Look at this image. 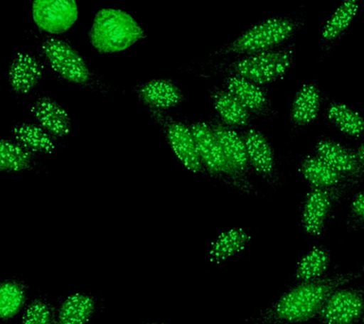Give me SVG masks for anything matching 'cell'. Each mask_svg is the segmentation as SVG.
I'll return each instance as SVG.
<instances>
[{"label":"cell","instance_id":"obj_1","mask_svg":"<svg viewBox=\"0 0 364 324\" xmlns=\"http://www.w3.org/2000/svg\"><path fill=\"white\" fill-rule=\"evenodd\" d=\"M361 277L360 272L336 273L300 281L258 318L260 324L303 323L317 317L321 307L335 290Z\"/></svg>","mask_w":364,"mask_h":324},{"label":"cell","instance_id":"obj_2","mask_svg":"<svg viewBox=\"0 0 364 324\" xmlns=\"http://www.w3.org/2000/svg\"><path fill=\"white\" fill-rule=\"evenodd\" d=\"M295 50V44L283 45L263 53L204 63L198 68H191L190 70L204 78L232 75L267 85L283 79L289 73L294 61Z\"/></svg>","mask_w":364,"mask_h":324},{"label":"cell","instance_id":"obj_3","mask_svg":"<svg viewBox=\"0 0 364 324\" xmlns=\"http://www.w3.org/2000/svg\"><path fill=\"white\" fill-rule=\"evenodd\" d=\"M304 25V19L299 16H284L264 19L243 31L229 44L213 51L210 57L247 55L273 50L286 44Z\"/></svg>","mask_w":364,"mask_h":324},{"label":"cell","instance_id":"obj_4","mask_svg":"<svg viewBox=\"0 0 364 324\" xmlns=\"http://www.w3.org/2000/svg\"><path fill=\"white\" fill-rule=\"evenodd\" d=\"M190 127L195 136L202 164L208 175L236 192L252 196L259 195V190L252 178L244 175L233 166L208 122H193Z\"/></svg>","mask_w":364,"mask_h":324},{"label":"cell","instance_id":"obj_5","mask_svg":"<svg viewBox=\"0 0 364 324\" xmlns=\"http://www.w3.org/2000/svg\"><path fill=\"white\" fill-rule=\"evenodd\" d=\"M144 38L145 33L139 22L119 9L97 11L90 31L91 45L100 53H119Z\"/></svg>","mask_w":364,"mask_h":324},{"label":"cell","instance_id":"obj_6","mask_svg":"<svg viewBox=\"0 0 364 324\" xmlns=\"http://www.w3.org/2000/svg\"><path fill=\"white\" fill-rule=\"evenodd\" d=\"M39 44L43 57L63 80L70 84L90 87L98 82V78L81 54L70 42L50 34L28 31Z\"/></svg>","mask_w":364,"mask_h":324},{"label":"cell","instance_id":"obj_7","mask_svg":"<svg viewBox=\"0 0 364 324\" xmlns=\"http://www.w3.org/2000/svg\"><path fill=\"white\" fill-rule=\"evenodd\" d=\"M355 190L353 188L310 187L301 207L304 232L312 237H321L338 207Z\"/></svg>","mask_w":364,"mask_h":324},{"label":"cell","instance_id":"obj_8","mask_svg":"<svg viewBox=\"0 0 364 324\" xmlns=\"http://www.w3.org/2000/svg\"><path fill=\"white\" fill-rule=\"evenodd\" d=\"M151 118L164 134L173 155L190 172L206 173L190 124L173 119L166 111L149 109Z\"/></svg>","mask_w":364,"mask_h":324},{"label":"cell","instance_id":"obj_9","mask_svg":"<svg viewBox=\"0 0 364 324\" xmlns=\"http://www.w3.org/2000/svg\"><path fill=\"white\" fill-rule=\"evenodd\" d=\"M241 134L252 173L260 176L272 189H279L283 185L284 175L269 139L255 127L247 128Z\"/></svg>","mask_w":364,"mask_h":324},{"label":"cell","instance_id":"obj_10","mask_svg":"<svg viewBox=\"0 0 364 324\" xmlns=\"http://www.w3.org/2000/svg\"><path fill=\"white\" fill-rule=\"evenodd\" d=\"M364 317V288L341 286L327 298L317 318L323 324H355Z\"/></svg>","mask_w":364,"mask_h":324},{"label":"cell","instance_id":"obj_11","mask_svg":"<svg viewBox=\"0 0 364 324\" xmlns=\"http://www.w3.org/2000/svg\"><path fill=\"white\" fill-rule=\"evenodd\" d=\"M31 14L40 31L59 36L73 27L79 11L76 0H33Z\"/></svg>","mask_w":364,"mask_h":324},{"label":"cell","instance_id":"obj_12","mask_svg":"<svg viewBox=\"0 0 364 324\" xmlns=\"http://www.w3.org/2000/svg\"><path fill=\"white\" fill-rule=\"evenodd\" d=\"M221 87L235 96L253 117L272 119L277 116L266 85L230 75L224 77Z\"/></svg>","mask_w":364,"mask_h":324},{"label":"cell","instance_id":"obj_13","mask_svg":"<svg viewBox=\"0 0 364 324\" xmlns=\"http://www.w3.org/2000/svg\"><path fill=\"white\" fill-rule=\"evenodd\" d=\"M314 153L343 176L361 185L364 183V167L355 155L354 148L323 136L316 142Z\"/></svg>","mask_w":364,"mask_h":324},{"label":"cell","instance_id":"obj_14","mask_svg":"<svg viewBox=\"0 0 364 324\" xmlns=\"http://www.w3.org/2000/svg\"><path fill=\"white\" fill-rule=\"evenodd\" d=\"M139 101L149 109L167 111L185 101L183 91L171 79H152L135 88Z\"/></svg>","mask_w":364,"mask_h":324},{"label":"cell","instance_id":"obj_15","mask_svg":"<svg viewBox=\"0 0 364 324\" xmlns=\"http://www.w3.org/2000/svg\"><path fill=\"white\" fill-rule=\"evenodd\" d=\"M299 171L310 187L329 188V189H335V188L358 189L361 186L358 182L338 172L327 162L316 155L304 156L300 162Z\"/></svg>","mask_w":364,"mask_h":324},{"label":"cell","instance_id":"obj_16","mask_svg":"<svg viewBox=\"0 0 364 324\" xmlns=\"http://www.w3.org/2000/svg\"><path fill=\"white\" fill-rule=\"evenodd\" d=\"M323 94L315 82H306L297 91L290 107L289 122L295 130L304 129L317 119Z\"/></svg>","mask_w":364,"mask_h":324},{"label":"cell","instance_id":"obj_17","mask_svg":"<svg viewBox=\"0 0 364 324\" xmlns=\"http://www.w3.org/2000/svg\"><path fill=\"white\" fill-rule=\"evenodd\" d=\"M31 113L37 124L54 138L61 139L70 135V117L64 107L51 97L44 95L37 98L31 108Z\"/></svg>","mask_w":364,"mask_h":324},{"label":"cell","instance_id":"obj_18","mask_svg":"<svg viewBox=\"0 0 364 324\" xmlns=\"http://www.w3.org/2000/svg\"><path fill=\"white\" fill-rule=\"evenodd\" d=\"M207 122L212 128L219 144L232 161L233 166L244 175L252 178V171L250 169L246 144L242 134L238 133L235 128L223 124L215 113L210 116Z\"/></svg>","mask_w":364,"mask_h":324},{"label":"cell","instance_id":"obj_19","mask_svg":"<svg viewBox=\"0 0 364 324\" xmlns=\"http://www.w3.org/2000/svg\"><path fill=\"white\" fill-rule=\"evenodd\" d=\"M44 65L36 56L26 53L16 54L9 67V84L14 93L26 95L38 85Z\"/></svg>","mask_w":364,"mask_h":324},{"label":"cell","instance_id":"obj_20","mask_svg":"<svg viewBox=\"0 0 364 324\" xmlns=\"http://www.w3.org/2000/svg\"><path fill=\"white\" fill-rule=\"evenodd\" d=\"M210 98L212 101L215 114L223 124L235 129H247L250 127L253 117L243 107V104L225 90L224 87L215 85L210 88Z\"/></svg>","mask_w":364,"mask_h":324},{"label":"cell","instance_id":"obj_21","mask_svg":"<svg viewBox=\"0 0 364 324\" xmlns=\"http://www.w3.org/2000/svg\"><path fill=\"white\" fill-rule=\"evenodd\" d=\"M324 118L327 124L343 135L352 139H364V118L348 105L337 101L330 102Z\"/></svg>","mask_w":364,"mask_h":324},{"label":"cell","instance_id":"obj_22","mask_svg":"<svg viewBox=\"0 0 364 324\" xmlns=\"http://www.w3.org/2000/svg\"><path fill=\"white\" fill-rule=\"evenodd\" d=\"M14 141L34 155H50L56 149V138L39 124L21 122L11 129Z\"/></svg>","mask_w":364,"mask_h":324},{"label":"cell","instance_id":"obj_23","mask_svg":"<svg viewBox=\"0 0 364 324\" xmlns=\"http://www.w3.org/2000/svg\"><path fill=\"white\" fill-rule=\"evenodd\" d=\"M358 8V0H343L326 20L321 33V48L324 53H326L329 45L334 44L346 33L357 16Z\"/></svg>","mask_w":364,"mask_h":324},{"label":"cell","instance_id":"obj_24","mask_svg":"<svg viewBox=\"0 0 364 324\" xmlns=\"http://www.w3.org/2000/svg\"><path fill=\"white\" fill-rule=\"evenodd\" d=\"M252 235L242 227H232L222 232L210 244L209 259L213 264H220L246 249Z\"/></svg>","mask_w":364,"mask_h":324},{"label":"cell","instance_id":"obj_25","mask_svg":"<svg viewBox=\"0 0 364 324\" xmlns=\"http://www.w3.org/2000/svg\"><path fill=\"white\" fill-rule=\"evenodd\" d=\"M95 311V301L84 293L68 296L60 306L57 324H85Z\"/></svg>","mask_w":364,"mask_h":324},{"label":"cell","instance_id":"obj_26","mask_svg":"<svg viewBox=\"0 0 364 324\" xmlns=\"http://www.w3.org/2000/svg\"><path fill=\"white\" fill-rule=\"evenodd\" d=\"M34 153L14 139H2L0 144V171L16 173L33 169Z\"/></svg>","mask_w":364,"mask_h":324},{"label":"cell","instance_id":"obj_27","mask_svg":"<svg viewBox=\"0 0 364 324\" xmlns=\"http://www.w3.org/2000/svg\"><path fill=\"white\" fill-rule=\"evenodd\" d=\"M331 261V255L326 247L320 244L303 256L296 267L295 278L299 281L315 280L326 275Z\"/></svg>","mask_w":364,"mask_h":324},{"label":"cell","instance_id":"obj_28","mask_svg":"<svg viewBox=\"0 0 364 324\" xmlns=\"http://www.w3.org/2000/svg\"><path fill=\"white\" fill-rule=\"evenodd\" d=\"M26 300V293L19 284L4 281L0 286V315L3 320L13 318L20 311Z\"/></svg>","mask_w":364,"mask_h":324},{"label":"cell","instance_id":"obj_29","mask_svg":"<svg viewBox=\"0 0 364 324\" xmlns=\"http://www.w3.org/2000/svg\"><path fill=\"white\" fill-rule=\"evenodd\" d=\"M346 229L349 232H364V190L353 196L346 216Z\"/></svg>","mask_w":364,"mask_h":324},{"label":"cell","instance_id":"obj_30","mask_svg":"<svg viewBox=\"0 0 364 324\" xmlns=\"http://www.w3.org/2000/svg\"><path fill=\"white\" fill-rule=\"evenodd\" d=\"M22 324H51V313L44 301H33L25 310Z\"/></svg>","mask_w":364,"mask_h":324},{"label":"cell","instance_id":"obj_31","mask_svg":"<svg viewBox=\"0 0 364 324\" xmlns=\"http://www.w3.org/2000/svg\"><path fill=\"white\" fill-rule=\"evenodd\" d=\"M354 151L355 155H357L358 159H360V163L363 164L364 167V142L363 144L358 145L357 147H355Z\"/></svg>","mask_w":364,"mask_h":324},{"label":"cell","instance_id":"obj_32","mask_svg":"<svg viewBox=\"0 0 364 324\" xmlns=\"http://www.w3.org/2000/svg\"><path fill=\"white\" fill-rule=\"evenodd\" d=\"M355 324H364V317L363 318H361V320L360 321H358V323H355Z\"/></svg>","mask_w":364,"mask_h":324},{"label":"cell","instance_id":"obj_33","mask_svg":"<svg viewBox=\"0 0 364 324\" xmlns=\"http://www.w3.org/2000/svg\"><path fill=\"white\" fill-rule=\"evenodd\" d=\"M360 274H361V275H364V264H363V269H361V270H360Z\"/></svg>","mask_w":364,"mask_h":324},{"label":"cell","instance_id":"obj_34","mask_svg":"<svg viewBox=\"0 0 364 324\" xmlns=\"http://www.w3.org/2000/svg\"><path fill=\"white\" fill-rule=\"evenodd\" d=\"M149 324H167V323H149Z\"/></svg>","mask_w":364,"mask_h":324}]
</instances>
